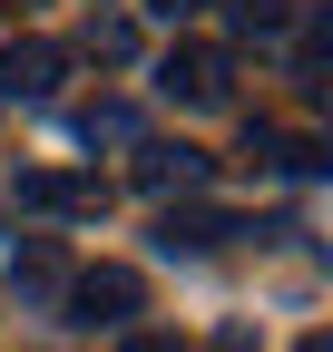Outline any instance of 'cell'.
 <instances>
[{"label": "cell", "instance_id": "6da1fadb", "mask_svg": "<svg viewBox=\"0 0 333 352\" xmlns=\"http://www.w3.org/2000/svg\"><path fill=\"white\" fill-rule=\"evenodd\" d=\"M226 78H235V59L216 50V39H166L157 98H177V108H226Z\"/></svg>", "mask_w": 333, "mask_h": 352}, {"label": "cell", "instance_id": "7a4b0ae2", "mask_svg": "<svg viewBox=\"0 0 333 352\" xmlns=\"http://www.w3.org/2000/svg\"><path fill=\"white\" fill-rule=\"evenodd\" d=\"M138 303H147V284L128 274V264H89V274H69V294H59V323H89V333L108 323V333H118V323L138 314Z\"/></svg>", "mask_w": 333, "mask_h": 352}, {"label": "cell", "instance_id": "3957f363", "mask_svg": "<svg viewBox=\"0 0 333 352\" xmlns=\"http://www.w3.org/2000/svg\"><path fill=\"white\" fill-rule=\"evenodd\" d=\"M59 78H69L59 39H10V50H0V108H50Z\"/></svg>", "mask_w": 333, "mask_h": 352}, {"label": "cell", "instance_id": "277c9868", "mask_svg": "<svg viewBox=\"0 0 333 352\" xmlns=\"http://www.w3.org/2000/svg\"><path fill=\"white\" fill-rule=\"evenodd\" d=\"M128 176H138L147 196H196L206 176H216V157H206V147H177V138H138Z\"/></svg>", "mask_w": 333, "mask_h": 352}, {"label": "cell", "instance_id": "5b68a950", "mask_svg": "<svg viewBox=\"0 0 333 352\" xmlns=\"http://www.w3.org/2000/svg\"><path fill=\"white\" fill-rule=\"evenodd\" d=\"M20 206H30V215H108V186H98V176L39 166V176H20Z\"/></svg>", "mask_w": 333, "mask_h": 352}, {"label": "cell", "instance_id": "8992f818", "mask_svg": "<svg viewBox=\"0 0 333 352\" xmlns=\"http://www.w3.org/2000/svg\"><path fill=\"white\" fill-rule=\"evenodd\" d=\"M226 235H245V215H226V206H196V196L157 215V245H166V254H177V245H186V254H206V245H226Z\"/></svg>", "mask_w": 333, "mask_h": 352}, {"label": "cell", "instance_id": "52a82bcc", "mask_svg": "<svg viewBox=\"0 0 333 352\" xmlns=\"http://www.w3.org/2000/svg\"><path fill=\"white\" fill-rule=\"evenodd\" d=\"M245 157H265V166H284V176H323V138H294V127H275V118L245 127Z\"/></svg>", "mask_w": 333, "mask_h": 352}, {"label": "cell", "instance_id": "ba28073f", "mask_svg": "<svg viewBox=\"0 0 333 352\" xmlns=\"http://www.w3.org/2000/svg\"><path fill=\"white\" fill-rule=\"evenodd\" d=\"M10 294H20V303H59V294H69V254H59L50 235H30L20 264H10Z\"/></svg>", "mask_w": 333, "mask_h": 352}, {"label": "cell", "instance_id": "9c48e42d", "mask_svg": "<svg viewBox=\"0 0 333 352\" xmlns=\"http://www.w3.org/2000/svg\"><path fill=\"white\" fill-rule=\"evenodd\" d=\"M78 147H138V108H118V98L78 108Z\"/></svg>", "mask_w": 333, "mask_h": 352}, {"label": "cell", "instance_id": "30bf717a", "mask_svg": "<svg viewBox=\"0 0 333 352\" xmlns=\"http://www.w3.org/2000/svg\"><path fill=\"white\" fill-rule=\"evenodd\" d=\"M226 20H235L245 39H275L284 20H294V0H226Z\"/></svg>", "mask_w": 333, "mask_h": 352}, {"label": "cell", "instance_id": "8fae6325", "mask_svg": "<svg viewBox=\"0 0 333 352\" xmlns=\"http://www.w3.org/2000/svg\"><path fill=\"white\" fill-rule=\"evenodd\" d=\"M89 50H98V59H128L138 30H128V20H89Z\"/></svg>", "mask_w": 333, "mask_h": 352}, {"label": "cell", "instance_id": "7c38bea8", "mask_svg": "<svg viewBox=\"0 0 333 352\" xmlns=\"http://www.w3.org/2000/svg\"><path fill=\"white\" fill-rule=\"evenodd\" d=\"M206 10V0H147V20H166V30H177V20H196Z\"/></svg>", "mask_w": 333, "mask_h": 352}, {"label": "cell", "instance_id": "4fadbf2b", "mask_svg": "<svg viewBox=\"0 0 333 352\" xmlns=\"http://www.w3.org/2000/svg\"><path fill=\"white\" fill-rule=\"evenodd\" d=\"M118 352H186V342H177V333H128Z\"/></svg>", "mask_w": 333, "mask_h": 352}, {"label": "cell", "instance_id": "5bb4252c", "mask_svg": "<svg viewBox=\"0 0 333 352\" xmlns=\"http://www.w3.org/2000/svg\"><path fill=\"white\" fill-rule=\"evenodd\" d=\"M216 352H255V333H245V323H226V333H216Z\"/></svg>", "mask_w": 333, "mask_h": 352}, {"label": "cell", "instance_id": "9a60e30c", "mask_svg": "<svg viewBox=\"0 0 333 352\" xmlns=\"http://www.w3.org/2000/svg\"><path fill=\"white\" fill-rule=\"evenodd\" d=\"M294 352H333V333H304V342H294Z\"/></svg>", "mask_w": 333, "mask_h": 352}, {"label": "cell", "instance_id": "2e32d148", "mask_svg": "<svg viewBox=\"0 0 333 352\" xmlns=\"http://www.w3.org/2000/svg\"><path fill=\"white\" fill-rule=\"evenodd\" d=\"M0 226H10V206H0Z\"/></svg>", "mask_w": 333, "mask_h": 352}]
</instances>
